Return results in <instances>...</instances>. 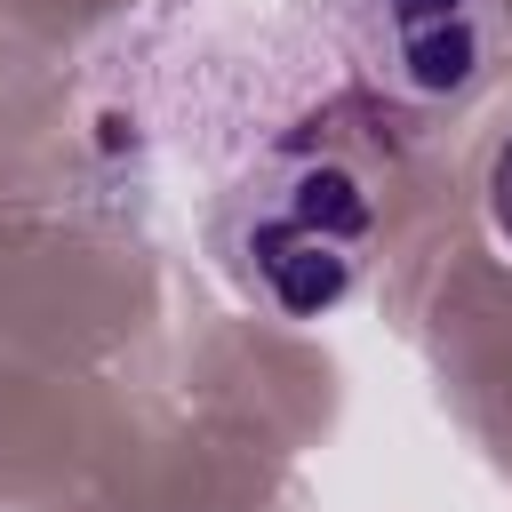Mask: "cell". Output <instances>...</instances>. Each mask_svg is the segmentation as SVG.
<instances>
[{"label": "cell", "instance_id": "obj_1", "mask_svg": "<svg viewBox=\"0 0 512 512\" xmlns=\"http://www.w3.org/2000/svg\"><path fill=\"white\" fill-rule=\"evenodd\" d=\"M360 240H368L360 184L344 168H328V160H304L256 208V224H248V272H256V288L288 320H312V312H328L352 288Z\"/></svg>", "mask_w": 512, "mask_h": 512}, {"label": "cell", "instance_id": "obj_2", "mask_svg": "<svg viewBox=\"0 0 512 512\" xmlns=\"http://www.w3.org/2000/svg\"><path fill=\"white\" fill-rule=\"evenodd\" d=\"M384 16V56L392 80L416 96H448L480 72L488 40H480V0H376Z\"/></svg>", "mask_w": 512, "mask_h": 512}, {"label": "cell", "instance_id": "obj_3", "mask_svg": "<svg viewBox=\"0 0 512 512\" xmlns=\"http://www.w3.org/2000/svg\"><path fill=\"white\" fill-rule=\"evenodd\" d=\"M488 224H496V240L512 248V128H504V144L488 152Z\"/></svg>", "mask_w": 512, "mask_h": 512}]
</instances>
